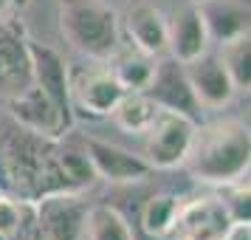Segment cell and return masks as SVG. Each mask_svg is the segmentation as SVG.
Here are the masks:
<instances>
[{"label": "cell", "instance_id": "obj_1", "mask_svg": "<svg viewBox=\"0 0 251 240\" xmlns=\"http://www.w3.org/2000/svg\"><path fill=\"white\" fill-rule=\"evenodd\" d=\"M59 138L40 136L14 125L0 136V164L20 201H37L48 192L71 189L59 170Z\"/></svg>", "mask_w": 251, "mask_h": 240}, {"label": "cell", "instance_id": "obj_2", "mask_svg": "<svg viewBox=\"0 0 251 240\" xmlns=\"http://www.w3.org/2000/svg\"><path fill=\"white\" fill-rule=\"evenodd\" d=\"M198 181L226 187L249 175L251 133L240 119H220L198 125L189 156L183 161Z\"/></svg>", "mask_w": 251, "mask_h": 240}, {"label": "cell", "instance_id": "obj_3", "mask_svg": "<svg viewBox=\"0 0 251 240\" xmlns=\"http://www.w3.org/2000/svg\"><path fill=\"white\" fill-rule=\"evenodd\" d=\"M59 31L91 59H110L119 51V17L99 0H59Z\"/></svg>", "mask_w": 251, "mask_h": 240}, {"label": "cell", "instance_id": "obj_4", "mask_svg": "<svg viewBox=\"0 0 251 240\" xmlns=\"http://www.w3.org/2000/svg\"><path fill=\"white\" fill-rule=\"evenodd\" d=\"M198 122L175 110H164L158 107L152 122L147 125L144 136V159L152 170H172L181 167L189 147H192V136Z\"/></svg>", "mask_w": 251, "mask_h": 240}, {"label": "cell", "instance_id": "obj_5", "mask_svg": "<svg viewBox=\"0 0 251 240\" xmlns=\"http://www.w3.org/2000/svg\"><path fill=\"white\" fill-rule=\"evenodd\" d=\"M231 212L220 195H195L178 201V212L167 232L170 240H223L231 229Z\"/></svg>", "mask_w": 251, "mask_h": 240}, {"label": "cell", "instance_id": "obj_6", "mask_svg": "<svg viewBox=\"0 0 251 240\" xmlns=\"http://www.w3.org/2000/svg\"><path fill=\"white\" fill-rule=\"evenodd\" d=\"M31 204H34L37 232L43 235V240H79L85 235L88 204L76 189L48 192Z\"/></svg>", "mask_w": 251, "mask_h": 240}, {"label": "cell", "instance_id": "obj_7", "mask_svg": "<svg viewBox=\"0 0 251 240\" xmlns=\"http://www.w3.org/2000/svg\"><path fill=\"white\" fill-rule=\"evenodd\" d=\"M25 48H28V62H31V82L46 93L51 102L57 105L62 119L74 125V105H71V71L65 59L59 57L46 43H37L25 37Z\"/></svg>", "mask_w": 251, "mask_h": 240}, {"label": "cell", "instance_id": "obj_8", "mask_svg": "<svg viewBox=\"0 0 251 240\" xmlns=\"http://www.w3.org/2000/svg\"><path fill=\"white\" fill-rule=\"evenodd\" d=\"M144 93L158 107H164V110H175V113H183V116H189V119H195V122H201L203 107L195 99L189 77H186V68L178 59L167 57V59H161V62H155Z\"/></svg>", "mask_w": 251, "mask_h": 240}, {"label": "cell", "instance_id": "obj_9", "mask_svg": "<svg viewBox=\"0 0 251 240\" xmlns=\"http://www.w3.org/2000/svg\"><path fill=\"white\" fill-rule=\"evenodd\" d=\"M82 150L88 153V159L93 164V172L102 181L136 184V181H144L150 172H152V167L147 164L144 156H136V153L119 147L113 141H104V138L85 136L82 138Z\"/></svg>", "mask_w": 251, "mask_h": 240}, {"label": "cell", "instance_id": "obj_10", "mask_svg": "<svg viewBox=\"0 0 251 240\" xmlns=\"http://www.w3.org/2000/svg\"><path fill=\"white\" fill-rule=\"evenodd\" d=\"M125 88L116 82L110 68H82L71 77V105L74 110H85L88 116H110Z\"/></svg>", "mask_w": 251, "mask_h": 240}, {"label": "cell", "instance_id": "obj_11", "mask_svg": "<svg viewBox=\"0 0 251 240\" xmlns=\"http://www.w3.org/2000/svg\"><path fill=\"white\" fill-rule=\"evenodd\" d=\"M6 102H9L14 122L20 127H25V130H34V133L48 136V138H62L71 130V125L57 110V105L51 102L34 82L25 85L23 91H17L14 96H9Z\"/></svg>", "mask_w": 251, "mask_h": 240}, {"label": "cell", "instance_id": "obj_12", "mask_svg": "<svg viewBox=\"0 0 251 240\" xmlns=\"http://www.w3.org/2000/svg\"><path fill=\"white\" fill-rule=\"evenodd\" d=\"M183 68H186V77H189L195 99H198V105L203 110H217V107H223V105H228L234 99L237 88H234V82L228 80L220 57L206 51L203 57L186 62Z\"/></svg>", "mask_w": 251, "mask_h": 240}, {"label": "cell", "instance_id": "obj_13", "mask_svg": "<svg viewBox=\"0 0 251 240\" xmlns=\"http://www.w3.org/2000/svg\"><path fill=\"white\" fill-rule=\"evenodd\" d=\"M212 46L209 31L203 26V17L198 12V6H183L181 12H175L172 20H167V54L178 62H192L203 57Z\"/></svg>", "mask_w": 251, "mask_h": 240}, {"label": "cell", "instance_id": "obj_14", "mask_svg": "<svg viewBox=\"0 0 251 240\" xmlns=\"http://www.w3.org/2000/svg\"><path fill=\"white\" fill-rule=\"evenodd\" d=\"M31 85V62H28V48L25 37L9 26L0 14V96H14Z\"/></svg>", "mask_w": 251, "mask_h": 240}, {"label": "cell", "instance_id": "obj_15", "mask_svg": "<svg viewBox=\"0 0 251 240\" xmlns=\"http://www.w3.org/2000/svg\"><path fill=\"white\" fill-rule=\"evenodd\" d=\"M198 12L212 43H228L234 37L249 34V3L243 0H198Z\"/></svg>", "mask_w": 251, "mask_h": 240}, {"label": "cell", "instance_id": "obj_16", "mask_svg": "<svg viewBox=\"0 0 251 240\" xmlns=\"http://www.w3.org/2000/svg\"><path fill=\"white\" fill-rule=\"evenodd\" d=\"M125 28L136 51L147 54V57H161L167 54V17L150 3H138L130 6L125 14Z\"/></svg>", "mask_w": 251, "mask_h": 240}, {"label": "cell", "instance_id": "obj_17", "mask_svg": "<svg viewBox=\"0 0 251 240\" xmlns=\"http://www.w3.org/2000/svg\"><path fill=\"white\" fill-rule=\"evenodd\" d=\"M85 232H88V240H136L127 217L110 204L88 206Z\"/></svg>", "mask_w": 251, "mask_h": 240}, {"label": "cell", "instance_id": "obj_18", "mask_svg": "<svg viewBox=\"0 0 251 240\" xmlns=\"http://www.w3.org/2000/svg\"><path fill=\"white\" fill-rule=\"evenodd\" d=\"M155 110H158V105L152 102L144 91H127L125 96L119 99V105L113 107L110 116H113V122L122 127V130L141 136V133L147 130V125L152 122Z\"/></svg>", "mask_w": 251, "mask_h": 240}, {"label": "cell", "instance_id": "obj_19", "mask_svg": "<svg viewBox=\"0 0 251 240\" xmlns=\"http://www.w3.org/2000/svg\"><path fill=\"white\" fill-rule=\"evenodd\" d=\"M110 59H113V65H107V68L125 91H144L147 88L150 77H152V65H155L152 57L141 54V51L138 54H119L116 51Z\"/></svg>", "mask_w": 251, "mask_h": 240}, {"label": "cell", "instance_id": "obj_20", "mask_svg": "<svg viewBox=\"0 0 251 240\" xmlns=\"http://www.w3.org/2000/svg\"><path fill=\"white\" fill-rule=\"evenodd\" d=\"M220 62L226 68L228 80L234 82V88L237 91H249L251 88V37L243 34L223 43Z\"/></svg>", "mask_w": 251, "mask_h": 240}, {"label": "cell", "instance_id": "obj_21", "mask_svg": "<svg viewBox=\"0 0 251 240\" xmlns=\"http://www.w3.org/2000/svg\"><path fill=\"white\" fill-rule=\"evenodd\" d=\"M57 161H59V170H62V178L68 184L71 189H85L96 181V172H93V164L88 159L85 150H76V147H62L59 144V153H57Z\"/></svg>", "mask_w": 251, "mask_h": 240}, {"label": "cell", "instance_id": "obj_22", "mask_svg": "<svg viewBox=\"0 0 251 240\" xmlns=\"http://www.w3.org/2000/svg\"><path fill=\"white\" fill-rule=\"evenodd\" d=\"M178 201L175 195H152L144 209H141V226L152 238H167V232L172 226V217L178 212Z\"/></svg>", "mask_w": 251, "mask_h": 240}, {"label": "cell", "instance_id": "obj_23", "mask_svg": "<svg viewBox=\"0 0 251 240\" xmlns=\"http://www.w3.org/2000/svg\"><path fill=\"white\" fill-rule=\"evenodd\" d=\"M228 195H220L226 201L228 212H231V220L234 223H249L251 215H249V175L240 178L234 184H226Z\"/></svg>", "mask_w": 251, "mask_h": 240}, {"label": "cell", "instance_id": "obj_24", "mask_svg": "<svg viewBox=\"0 0 251 240\" xmlns=\"http://www.w3.org/2000/svg\"><path fill=\"white\" fill-rule=\"evenodd\" d=\"M17 220H20V201L0 195V232H3L6 238L14 232Z\"/></svg>", "mask_w": 251, "mask_h": 240}, {"label": "cell", "instance_id": "obj_25", "mask_svg": "<svg viewBox=\"0 0 251 240\" xmlns=\"http://www.w3.org/2000/svg\"><path fill=\"white\" fill-rule=\"evenodd\" d=\"M223 240H251V223H231Z\"/></svg>", "mask_w": 251, "mask_h": 240}, {"label": "cell", "instance_id": "obj_26", "mask_svg": "<svg viewBox=\"0 0 251 240\" xmlns=\"http://www.w3.org/2000/svg\"><path fill=\"white\" fill-rule=\"evenodd\" d=\"M9 3H12V6H17V9H25V6H28L31 0H9Z\"/></svg>", "mask_w": 251, "mask_h": 240}, {"label": "cell", "instance_id": "obj_27", "mask_svg": "<svg viewBox=\"0 0 251 240\" xmlns=\"http://www.w3.org/2000/svg\"><path fill=\"white\" fill-rule=\"evenodd\" d=\"M9 6H12L9 0H0V14H6V9H9Z\"/></svg>", "mask_w": 251, "mask_h": 240}, {"label": "cell", "instance_id": "obj_28", "mask_svg": "<svg viewBox=\"0 0 251 240\" xmlns=\"http://www.w3.org/2000/svg\"><path fill=\"white\" fill-rule=\"evenodd\" d=\"M0 240H9V238H6V235H3V232H0Z\"/></svg>", "mask_w": 251, "mask_h": 240}]
</instances>
